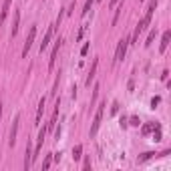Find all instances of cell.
<instances>
[{
	"instance_id": "obj_22",
	"label": "cell",
	"mask_w": 171,
	"mask_h": 171,
	"mask_svg": "<svg viewBox=\"0 0 171 171\" xmlns=\"http://www.w3.org/2000/svg\"><path fill=\"white\" fill-rule=\"evenodd\" d=\"M159 103H161V97H153V99H151V109H155Z\"/></svg>"
},
{
	"instance_id": "obj_7",
	"label": "cell",
	"mask_w": 171,
	"mask_h": 171,
	"mask_svg": "<svg viewBox=\"0 0 171 171\" xmlns=\"http://www.w3.org/2000/svg\"><path fill=\"white\" fill-rule=\"evenodd\" d=\"M10 2H12V0H4V2H2V8H0V26L4 24L8 12H10Z\"/></svg>"
},
{
	"instance_id": "obj_8",
	"label": "cell",
	"mask_w": 171,
	"mask_h": 171,
	"mask_svg": "<svg viewBox=\"0 0 171 171\" xmlns=\"http://www.w3.org/2000/svg\"><path fill=\"white\" fill-rule=\"evenodd\" d=\"M54 28H57V24H54V26H50L49 30H46V34H44V38H42V42H40V53H42V50H46V46H49L50 38H53V34H54Z\"/></svg>"
},
{
	"instance_id": "obj_28",
	"label": "cell",
	"mask_w": 171,
	"mask_h": 171,
	"mask_svg": "<svg viewBox=\"0 0 171 171\" xmlns=\"http://www.w3.org/2000/svg\"><path fill=\"white\" fill-rule=\"evenodd\" d=\"M117 2H119V0H109V6H111V8H113V6H117Z\"/></svg>"
},
{
	"instance_id": "obj_16",
	"label": "cell",
	"mask_w": 171,
	"mask_h": 171,
	"mask_svg": "<svg viewBox=\"0 0 171 171\" xmlns=\"http://www.w3.org/2000/svg\"><path fill=\"white\" fill-rule=\"evenodd\" d=\"M81 157H83V145H76V147L72 149V159H75V161H79Z\"/></svg>"
},
{
	"instance_id": "obj_26",
	"label": "cell",
	"mask_w": 171,
	"mask_h": 171,
	"mask_svg": "<svg viewBox=\"0 0 171 171\" xmlns=\"http://www.w3.org/2000/svg\"><path fill=\"white\" fill-rule=\"evenodd\" d=\"M85 30H87V26H83V28H81V30H79V34H76V40H81V38H83Z\"/></svg>"
},
{
	"instance_id": "obj_17",
	"label": "cell",
	"mask_w": 171,
	"mask_h": 171,
	"mask_svg": "<svg viewBox=\"0 0 171 171\" xmlns=\"http://www.w3.org/2000/svg\"><path fill=\"white\" fill-rule=\"evenodd\" d=\"M155 34H157V30H151V32H149V36H147V42H145V46H151V42L155 40Z\"/></svg>"
},
{
	"instance_id": "obj_11",
	"label": "cell",
	"mask_w": 171,
	"mask_h": 171,
	"mask_svg": "<svg viewBox=\"0 0 171 171\" xmlns=\"http://www.w3.org/2000/svg\"><path fill=\"white\" fill-rule=\"evenodd\" d=\"M169 40H171V30H165L163 32V38H161V44H159V53H165V50H167Z\"/></svg>"
},
{
	"instance_id": "obj_1",
	"label": "cell",
	"mask_w": 171,
	"mask_h": 171,
	"mask_svg": "<svg viewBox=\"0 0 171 171\" xmlns=\"http://www.w3.org/2000/svg\"><path fill=\"white\" fill-rule=\"evenodd\" d=\"M155 8H157V0H151L149 2V8H147V12H145V16L141 18V22L135 26V32H133V36L129 38V44H137L139 42V34L145 30V28L149 26V22H151V18H153V12H155Z\"/></svg>"
},
{
	"instance_id": "obj_18",
	"label": "cell",
	"mask_w": 171,
	"mask_h": 171,
	"mask_svg": "<svg viewBox=\"0 0 171 171\" xmlns=\"http://www.w3.org/2000/svg\"><path fill=\"white\" fill-rule=\"evenodd\" d=\"M50 163H53V157H50V155H46V159H44V163H42V169H49L50 167Z\"/></svg>"
},
{
	"instance_id": "obj_19",
	"label": "cell",
	"mask_w": 171,
	"mask_h": 171,
	"mask_svg": "<svg viewBox=\"0 0 171 171\" xmlns=\"http://www.w3.org/2000/svg\"><path fill=\"white\" fill-rule=\"evenodd\" d=\"M129 125H133V127H139V125H141V121H139V117H135V115H133V117H131V119H129Z\"/></svg>"
},
{
	"instance_id": "obj_4",
	"label": "cell",
	"mask_w": 171,
	"mask_h": 171,
	"mask_svg": "<svg viewBox=\"0 0 171 171\" xmlns=\"http://www.w3.org/2000/svg\"><path fill=\"white\" fill-rule=\"evenodd\" d=\"M34 38H36V24L30 26V32H28V36H26V42H24V46H22V57H26V54H28V50H30Z\"/></svg>"
},
{
	"instance_id": "obj_10",
	"label": "cell",
	"mask_w": 171,
	"mask_h": 171,
	"mask_svg": "<svg viewBox=\"0 0 171 171\" xmlns=\"http://www.w3.org/2000/svg\"><path fill=\"white\" fill-rule=\"evenodd\" d=\"M57 119H58V101H57V105H54V113H53V117H50V123H46V133L54 129V125H57Z\"/></svg>"
},
{
	"instance_id": "obj_14",
	"label": "cell",
	"mask_w": 171,
	"mask_h": 171,
	"mask_svg": "<svg viewBox=\"0 0 171 171\" xmlns=\"http://www.w3.org/2000/svg\"><path fill=\"white\" fill-rule=\"evenodd\" d=\"M97 67H99V58H95V61H93V65H91V71H89V76H87V81H85V85H91V81L95 79Z\"/></svg>"
},
{
	"instance_id": "obj_27",
	"label": "cell",
	"mask_w": 171,
	"mask_h": 171,
	"mask_svg": "<svg viewBox=\"0 0 171 171\" xmlns=\"http://www.w3.org/2000/svg\"><path fill=\"white\" fill-rule=\"evenodd\" d=\"M89 46H91V44H89V42H87V44H85V46H83V49H81V54H83V57H85V54H87V53H89Z\"/></svg>"
},
{
	"instance_id": "obj_20",
	"label": "cell",
	"mask_w": 171,
	"mask_h": 171,
	"mask_svg": "<svg viewBox=\"0 0 171 171\" xmlns=\"http://www.w3.org/2000/svg\"><path fill=\"white\" fill-rule=\"evenodd\" d=\"M155 155V153H143V155L139 157V163H143V161H147V159H151V157Z\"/></svg>"
},
{
	"instance_id": "obj_25",
	"label": "cell",
	"mask_w": 171,
	"mask_h": 171,
	"mask_svg": "<svg viewBox=\"0 0 171 171\" xmlns=\"http://www.w3.org/2000/svg\"><path fill=\"white\" fill-rule=\"evenodd\" d=\"M127 125H129V119H127V117H121V129H127Z\"/></svg>"
},
{
	"instance_id": "obj_29",
	"label": "cell",
	"mask_w": 171,
	"mask_h": 171,
	"mask_svg": "<svg viewBox=\"0 0 171 171\" xmlns=\"http://www.w3.org/2000/svg\"><path fill=\"white\" fill-rule=\"evenodd\" d=\"M0 119H2V103H0Z\"/></svg>"
},
{
	"instance_id": "obj_24",
	"label": "cell",
	"mask_w": 171,
	"mask_h": 171,
	"mask_svg": "<svg viewBox=\"0 0 171 171\" xmlns=\"http://www.w3.org/2000/svg\"><path fill=\"white\" fill-rule=\"evenodd\" d=\"M117 111H119V103L115 101V103H113V107H111V115H117Z\"/></svg>"
},
{
	"instance_id": "obj_3",
	"label": "cell",
	"mask_w": 171,
	"mask_h": 171,
	"mask_svg": "<svg viewBox=\"0 0 171 171\" xmlns=\"http://www.w3.org/2000/svg\"><path fill=\"white\" fill-rule=\"evenodd\" d=\"M127 46H129V36H123L119 40V46H117V53H115V62H121L125 58V53H127Z\"/></svg>"
},
{
	"instance_id": "obj_2",
	"label": "cell",
	"mask_w": 171,
	"mask_h": 171,
	"mask_svg": "<svg viewBox=\"0 0 171 171\" xmlns=\"http://www.w3.org/2000/svg\"><path fill=\"white\" fill-rule=\"evenodd\" d=\"M105 107H107V103H101L99 107H97V113H95V119H93V125H91V137H95L97 135V131H99V127H101V121H103V113H105Z\"/></svg>"
},
{
	"instance_id": "obj_9",
	"label": "cell",
	"mask_w": 171,
	"mask_h": 171,
	"mask_svg": "<svg viewBox=\"0 0 171 171\" xmlns=\"http://www.w3.org/2000/svg\"><path fill=\"white\" fill-rule=\"evenodd\" d=\"M18 28H20V10H16L14 12V20H12V32H10L12 38L18 34Z\"/></svg>"
},
{
	"instance_id": "obj_13",
	"label": "cell",
	"mask_w": 171,
	"mask_h": 171,
	"mask_svg": "<svg viewBox=\"0 0 171 171\" xmlns=\"http://www.w3.org/2000/svg\"><path fill=\"white\" fill-rule=\"evenodd\" d=\"M24 155H26V157H24V169H30V165H32V147H30V143H28L26 145V153H24Z\"/></svg>"
},
{
	"instance_id": "obj_15",
	"label": "cell",
	"mask_w": 171,
	"mask_h": 171,
	"mask_svg": "<svg viewBox=\"0 0 171 171\" xmlns=\"http://www.w3.org/2000/svg\"><path fill=\"white\" fill-rule=\"evenodd\" d=\"M157 127H159L157 123H147V125H143V129H141V133H143V135H149V133H153V131H155Z\"/></svg>"
},
{
	"instance_id": "obj_23",
	"label": "cell",
	"mask_w": 171,
	"mask_h": 171,
	"mask_svg": "<svg viewBox=\"0 0 171 171\" xmlns=\"http://www.w3.org/2000/svg\"><path fill=\"white\" fill-rule=\"evenodd\" d=\"M97 95H99V85L95 87V91H93V99H91V105H95V101H97Z\"/></svg>"
},
{
	"instance_id": "obj_12",
	"label": "cell",
	"mask_w": 171,
	"mask_h": 171,
	"mask_svg": "<svg viewBox=\"0 0 171 171\" xmlns=\"http://www.w3.org/2000/svg\"><path fill=\"white\" fill-rule=\"evenodd\" d=\"M44 105H46V99L42 97L40 101H38V109H36V119H34V125H38L42 119V113H44Z\"/></svg>"
},
{
	"instance_id": "obj_6",
	"label": "cell",
	"mask_w": 171,
	"mask_h": 171,
	"mask_svg": "<svg viewBox=\"0 0 171 171\" xmlns=\"http://www.w3.org/2000/svg\"><path fill=\"white\" fill-rule=\"evenodd\" d=\"M61 46H62V38H57V42H54V49H53V53H50V61H49V68H50V71H53L54 62H57V57H58V50H61Z\"/></svg>"
},
{
	"instance_id": "obj_5",
	"label": "cell",
	"mask_w": 171,
	"mask_h": 171,
	"mask_svg": "<svg viewBox=\"0 0 171 171\" xmlns=\"http://www.w3.org/2000/svg\"><path fill=\"white\" fill-rule=\"evenodd\" d=\"M18 123H20V115H16L14 121H12V129H10V137H8V145L14 147L16 143V133H18Z\"/></svg>"
},
{
	"instance_id": "obj_21",
	"label": "cell",
	"mask_w": 171,
	"mask_h": 171,
	"mask_svg": "<svg viewBox=\"0 0 171 171\" xmlns=\"http://www.w3.org/2000/svg\"><path fill=\"white\" fill-rule=\"evenodd\" d=\"M91 6H93V0H87V2H85V8H83V16L91 10Z\"/></svg>"
}]
</instances>
